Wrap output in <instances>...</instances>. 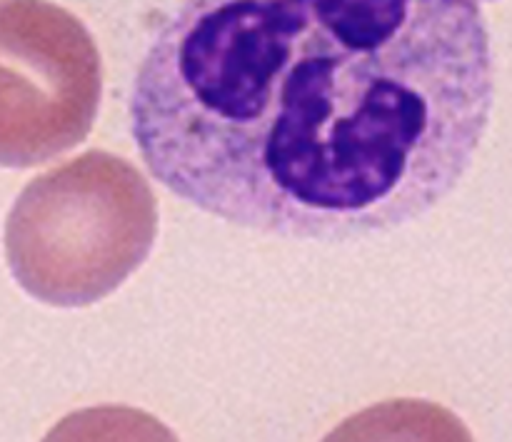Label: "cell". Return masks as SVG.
I'll use <instances>...</instances> for the list:
<instances>
[{
	"label": "cell",
	"instance_id": "cell-2",
	"mask_svg": "<svg viewBox=\"0 0 512 442\" xmlns=\"http://www.w3.org/2000/svg\"><path fill=\"white\" fill-rule=\"evenodd\" d=\"M158 200L133 163L88 150L23 188L5 223L10 273L30 298L88 308L150 255Z\"/></svg>",
	"mask_w": 512,
	"mask_h": 442
},
{
	"label": "cell",
	"instance_id": "cell-3",
	"mask_svg": "<svg viewBox=\"0 0 512 442\" xmlns=\"http://www.w3.org/2000/svg\"><path fill=\"white\" fill-rule=\"evenodd\" d=\"M103 65L90 30L48 0H0V165L33 168L93 130Z\"/></svg>",
	"mask_w": 512,
	"mask_h": 442
},
{
	"label": "cell",
	"instance_id": "cell-1",
	"mask_svg": "<svg viewBox=\"0 0 512 442\" xmlns=\"http://www.w3.org/2000/svg\"><path fill=\"white\" fill-rule=\"evenodd\" d=\"M490 108L473 0H185L135 75L130 133L193 208L333 243L448 198Z\"/></svg>",
	"mask_w": 512,
	"mask_h": 442
}]
</instances>
